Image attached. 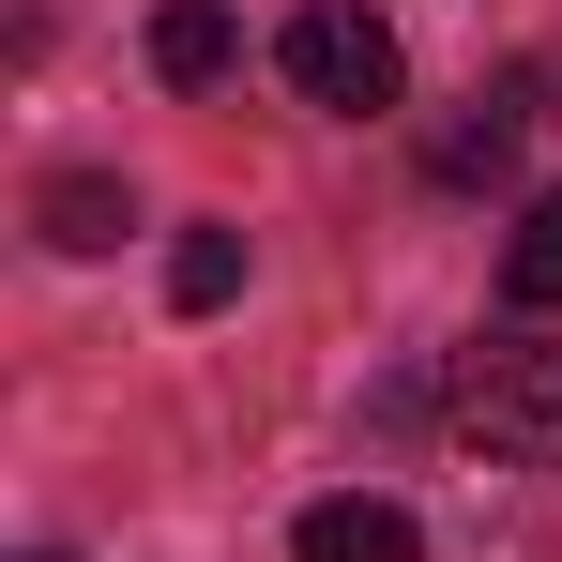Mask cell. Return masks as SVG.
Segmentation results:
<instances>
[{"label": "cell", "instance_id": "9", "mask_svg": "<svg viewBox=\"0 0 562 562\" xmlns=\"http://www.w3.org/2000/svg\"><path fill=\"white\" fill-rule=\"evenodd\" d=\"M31 562H61V548H31Z\"/></svg>", "mask_w": 562, "mask_h": 562}, {"label": "cell", "instance_id": "1", "mask_svg": "<svg viewBox=\"0 0 562 562\" xmlns=\"http://www.w3.org/2000/svg\"><path fill=\"white\" fill-rule=\"evenodd\" d=\"M274 61H289V92H304V106H335V122H380V106L411 92V61H395V15H366V0H304Z\"/></svg>", "mask_w": 562, "mask_h": 562}, {"label": "cell", "instance_id": "4", "mask_svg": "<svg viewBox=\"0 0 562 562\" xmlns=\"http://www.w3.org/2000/svg\"><path fill=\"white\" fill-rule=\"evenodd\" d=\"M228 61H244V31H228V0H168V15H153V77H168V92H213Z\"/></svg>", "mask_w": 562, "mask_h": 562}, {"label": "cell", "instance_id": "8", "mask_svg": "<svg viewBox=\"0 0 562 562\" xmlns=\"http://www.w3.org/2000/svg\"><path fill=\"white\" fill-rule=\"evenodd\" d=\"M517 106H532V92H486V122H457L426 168H441V183H502V168H517Z\"/></svg>", "mask_w": 562, "mask_h": 562}, {"label": "cell", "instance_id": "6", "mask_svg": "<svg viewBox=\"0 0 562 562\" xmlns=\"http://www.w3.org/2000/svg\"><path fill=\"white\" fill-rule=\"evenodd\" d=\"M502 304H532V319L562 304V183L517 198V228H502Z\"/></svg>", "mask_w": 562, "mask_h": 562}, {"label": "cell", "instance_id": "7", "mask_svg": "<svg viewBox=\"0 0 562 562\" xmlns=\"http://www.w3.org/2000/svg\"><path fill=\"white\" fill-rule=\"evenodd\" d=\"M228 289H244V228H183V244H168V304H183V319H213Z\"/></svg>", "mask_w": 562, "mask_h": 562}, {"label": "cell", "instance_id": "2", "mask_svg": "<svg viewBox=\"0 0 562 562\" xmlns=\"http://www.w3.org/2000/svg\"><path fill=\"white\" fill-rule=\"evenodd\" d=\"M457 441L502 471H562V350H486L457 380Z\"/></svg>", "mask_w": 562, "mask_h": 562}, {"label": "cell", "instance_id": "5", "mask_svg": "<svg viewBox=\"0 0 562 562\" xmlns=\"http://www.w3.org/2000/svg\"><path fill=\"white\" fill-rule=\"evenodd\" d=\"M31 213H46V244H61V259H106V244L137 228V198L106 183V168H61V183L31 198Z\"/></svg>", "mask_w": 562, "mask_h": 562}, {"label": "cell", "instance_id": "3", "mask_svg": "<svg viewBox=\"0 0 562 562\" xmlns=\"http://www.w3.org/2000/svg\"><path fill=\"white\" fill-rule=\"evenodd\" d=\"M304 562H426V517L411 502H380V486H335V502H304Z\"/></svg>", "mask_w": 562, "mask_h": 562}]
</instances>
